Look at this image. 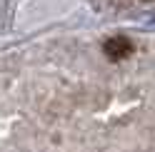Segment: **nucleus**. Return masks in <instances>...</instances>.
<instances>
[{
    "label": "nucleus",
    "mask_w": 155,
    "mask_h": 152,
    "mask_svg": "<svg viewBox=\"0 0 155 152\" xmlns=\"http://www.w3.org/2000/svg\"><path fill=\"white\" fill-rule=\"evenodd\" d=\"M103 52L108 55L110 60H125V58L133 55V43L128 37H110V40H105Z\"/></svg>",
    "instance_id": "1"
}]
</instances>
